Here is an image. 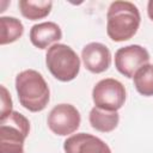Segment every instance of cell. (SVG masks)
<instances>
[{
    "label": "cell",
    "mask_w": 153,
    "mask_h": 153,
    "mask_svg": "<svg viewBox=\"0 0 153 153\" xmlns=\"http://www.w3.org/2000/svg\"><path fill=\"white\" fill-rule=\"evenodd\" d=\"M140 12L130 1H114L106 13V33L115 42L130 39L140 26Z\"/></svg>",
    "instance_id": "6da1fadb"
},
{
    "label": "cell",
    "mask_w": 153,
    "mask_h": 153,
    "mask_svg": "<svg viewBox=\"0 0 153 153\" xmlns=\"http://www.w3.org/2000/svg\"><path fill=\"white\" fill-rule=\"evenodd\" d=\"M16 90L19 103L31 112L44 110L49 103V86L35 69L23 71L16 76Z\"/></svg>",
    "instance_id": "7a4b0ae2"
},
{
    "label": "cell",
    "mask_w": 153,
    "mask_h": 153,
    "mask_svg": "<svg viewBox=\"0 0 153 153\" xmlns=\"http://www.w3.org/2000/svg\"><path fill=\"white\" fill-rule=\"evenodd\" d=\"M45 63L54 78L60 81L73 80L80 71V59L67 44H53L45 54Z\"/></svg>",
    "instance_id": "3957f363"
},
{
    "label": "cell",
    "mask_w": 153,
    "mask_h": 153,
    "mask_svg": "<svg viewBox=\"0 0 153 153\" xmlns=\"http://www.w3.org/2000/svg\"><path fill=\"white\" fill-rule=\"evenodd\" d=\"M29 131V120L18 111L0 120V153H24V141Z\"/></svg>",
    "instance_id": "277c9868"
},
{
    "label": "cell",
    "mask_w": 153,
    "mask_h": 153,
    "mask_svg": "<svg viewBox=\"0 0 153 153\" xmlns=\"http://www.w3.org/2000/svg\"><path fill=\"white\" fill-rule=\"evenodd\" d=\"M92 99L97 108L105 111H117L126 102V88L116 79L106 78L96 84Z\"/></svg>",
    "instance_id": "5b68a950"
},
{
    "label": "cell",
    "mask_w": 153,
    "mask_h": 153,
    "mask_svg": "<svg viewBox=\"0 0 153 153\" xmlns=\"http://www.w3.org/2000/svg\"><path fill=\"white\" fill-rule=\"evenodd\" d=\"M80 114L72 104H57L48 115L49 129L60 136H66L74 133L80 126Z\"/></svg>",
    "instance_id": "8992f818"
},
{
    "label": "cell",
    "mask_w": 153,
    "mask_h": 153,
    "mask_svg": "<svg viewBox=\"0 0 153 153\" xmlns=\"http://www.w3.org/2000/svg\"><path fill=\"white\" fill-rule=\"evenodd\" d=\"M149 61L148 51L139 45L131 44L120 48L115 54V66L117 71L127 78H134V74Z\"/></svg>",
    "instance_id": "52a82bcc"
},
{
    "label": "cell",
    "mask_w": 153,
    "mask_h": 153,
    "mask_svg": "<svg viewBox=\"0 0 153 153\" xmlns=\"http://www.w3.org/2000/svg\"><path fill=\"white\" fill-rule=\"evenodd\" d=\"M81 59L87 71L94 74H99L110 67L111 53L106 45L98 42H92L82 48Z\"/></svg>",
    "instance_id": "ba28073f"
},
{
    "label": "cell",
    "mask_w": 153,
    "mask_h": 153,
    "mask_svg": "<svg viewBox=\"0 0 153 153\" xmlns=\"http://www.w3.org/2000/svg\"><path fill=\"white\" fill-rule=\"evenodd\" d=\"M63 149L66 153H111V149L103 140L87 133L69 136L63 142Z\"/></svg>",
    "instance_id": "9c48e42d"
},
{
    "label": "cell",
    "mask_w": 153,
    "mask_h": 153,
    "mask_svg": "<svg viewBox=\"0 0 153 153\" xmlns=\"http://www.w3.org/2000/svg\"><path fill=\"white\" fill-rule=\"evenodd\" d=\"M62 38V31L56 23L44 22L35 24L30 30V41L38 49H45Z\"/></svg>",
    "instance_id": "30bf717a"
},
{
    "label": "cell",
    "mask_w": 153,
    "mask_h": 153,
    "mask_svg": "<svg viewBox=\"0 0 153 153\" xmlns=\"http://www.w3.org/2000/svg\"><path fill=\"white\" fill-rule=\"evenodd\" d=\"M88 120L93 129L102 133H109L117 127L120 116L117 111H105L94 106L90 111Z\"/></svg>",
    "instance_id": "8fae6325"
},
{
    "label": "cell",
    "mask_w": 153,
    "mask_h": 153,
    "mask_svg": "<svg viewBox=\"0 0 153 153\" xmlns=\"http://www.w3.org/2000/svg\"><path fill=\"white\" fill-rule=\"evenodd\" d=\"M20 13L30 19V20H37L47 17L53 7L51 1L47 0H38V1H31V0H20L18 2Z\"/></svg>",
    "instance_id": "7c38bea8"
},
{
    "label": "cell",
    "mask_w": 153,
    "mask_h": 153,
    "mask_svg": "<svg viewBox=\"0 0 153 153\" xmlns=\"http://www.w3.org/2000/svg\"><path fill=\"white\" fill-rule=\"evenodd\" d=\"M0 27H1V36H0L1 45L16 42L18 38L22 37L24 32V26L22 22L14 17H1Z\"/></svg>",
    "instance_id": "4fadbf2b"
},
{
    "label": "cell",
    "mask_w": 153,
    "mask_h": 153,
    "mask_svg": "<svg viewBox=\"0 0 153 153\" xmlns=\"http://www.w3.org/2000/svg\"><path fill=\"white\" fill-rule=\"evenodd\" d=\"M134 85L137 92L142 96L151 97L153 96V65L142 66L134 74Z\"/></svg>",
    "instance_id": "5bb4252c"
},
{
    "label": "cell",
    "mask_w": 153,
    "mask_h": 153,
    "mask_svg": "<svg viewBox=\"0 0 153 153\" xmlns=\"http://www.w3.org/2000/svg\"><path fill=\"white\" fill-rule=\"evenodd\" d=\"M12 112V99L5 86H1V116L0 120H5Z\"/></svg>",
    "instance_id": "9a60e30c"
},
{
    "label": "cell",
    "mask_w": 153,
    "mask_h": 153,
    "mask_svg": "<svg viewBox=\"0 0 153 153\" xmlns=\"http://www.w3.org/2000/svg\"><path fill=\"white\" fill-rule=\"evenodd\" d=\"M147 13L151 20H153V0H149L147 4Z\"/></svg>",
    "instance_id": "2e32d148"
}]
</instances>
